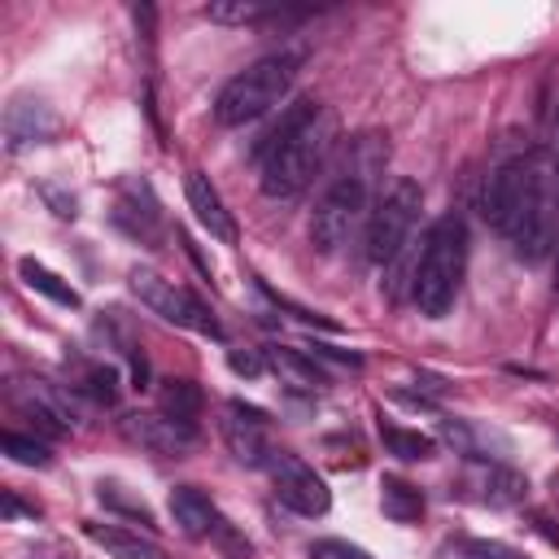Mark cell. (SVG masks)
<instances>
[{
  "label": "cell",
  "instance_id": "ba28073f",
  "mask_svg": "<svg viewBox=\"0 0 559 559\" xmlns=\"http://www.w3.org/2000/svg\"><path fill=\"white\" fill-rule=\"evenodd\" d=\"M266 472H271L275 498H280L288 511H297V515H328L332 489H328V480H323L306 459H297V454H288V450H271Z\"/></svg>",
  "mask_w": 559,
  "mask_h": 559
},
{
  "label": "cell",
  "instance_id": "ac0fdd59",
  "mask_svg": "<svg viewBox=\"0 0 559 559\" xmlns=\"http://www.w3.org/2000/svg\"><path fill=\"white\" fill-rule=\"evenodd\" d=\"M17 275L26 280V288L44 293V297H48V301H57V306H70V310H74V306L83 301V297H79V288H70L57 271H48V266H44V262H35V258H22V262H17Z\"/></svg>",
  "mask_w": 559,
  "mask_h": 559
},
{
  "label": "cell",
  "instance_id": "2e32d148",
  "mask_svg": "<svg viewBox=\"0 0 559 559\" xmlns=\"http://www.w3.org/2000/svg\"><path fill=\"white\" fill-rule=\"evenodd\" d=\"M380 507L393 524H415L424 515V489L402 480V476H384L380 480Z\"/></svg>",
  "mask_w": 559,
  "mask_h": 559
},
{
  "label": "cell",
  "instance_id": "3957f363",
  "mask_svg": "<svg viewBox=\"0 0 559 559\" xmlns=\"http://www.w3.org/2000/svg\"><path fill=\"white\" fill-rule=\"evenodd\" d=\"M384 157H389V144L380 135H362L358 140V162L345 166L328 183V192L319 197V205L310 214V245L319 253H336L354 236V227L367 214V188H371L367 179H371L376 166H384Z\"/></svg>",
  "mask_w": 559,
  "mask_h": 559
},
{
  "label": "cell",
  "instance_id": "7a4b0ae2",
  "mask_svg": "<svg viewBox=\"0 0 559 559\" xmlns=\"http://www.w3.org/2000/svg\"><path fill=\"white\" fill-rule=\"evenodd\" d=\"M328 144H332V118L310 96L293 100L280 114V122H271L262 131V140L253 144L262 192L266 197H297L314 179Z\"/></svg>",
  "mask_w": 559,
  "mask_h": 559
},
{
  "label": "cell",
  "instance_id": "603a6c76",
  "mask_svg": "<svg viewBox=\"0 0 559 559\" xmlns=\"http://www.w3.org/2000/svg\"><path fill=\"white\" fill-rule=\"evenodd\" d=\"M441 559H524V555L493 537H454L441 546Z\"/></svg>",
  "mask_w": 559,
  "mask_h": 559
},
{
  "label": "cell",
  "instance_id": "9c48e42d",
  "mask_svg": "<svg viewBox=\"0 0 559 559\" xmlns=\"http://www.w3.org/2000/svg\"><path fill=\"white\" fill-rule=\"evenodd\" d=\"M223 441L227 450L249 463V467H266L271 459V445H266V415L258 406H245V402H227L223 411Z\"/></svg>",
  "mask_w": 559,
  "mask_h": 559
},
{
  "label": "cell",
  "instance_id": "277c9868",
  "mask_svg": "<svg viewBox=\"0 0 559 559\" xmlns=\"http://www.w3.org/2000/svg\"><path fill=\"white\" fill-rule=\"evenodd\" d=\"M463 266H467V227L459 214H441L424 231V249H419L415 280H411V297L424 319L450 314L459 284H463Z\"/></svg>",
  "mask_w": 559,
  "mask_h": 559
},
{
  "label": "cell",
  "instance_id": "e0dca14e",
  "mask_svg": "<svg viewBox=\"0 0 559 559\" xmlns=\"http://www.w3.org/2000/svg\"><path fill=\"white\" fill-rule=\"evenodd\" d=\"M524 498H528V476H520L515 467L493 463L480 476V502H489V507H520Z\"/></svg>",
  "mask_w": 559,
  "mask_h": 559
},
{
  "label": "cell",
  "instance_id": "d4e9b609",
  "mask_svg": "<svg viewBox=\"0 0 559 559\" xmlns=\"http://www.w3.org/2000/svg\"><path fill=\"white\" fill-rule=\"evenodd\" d=\"M310 559H371V555L345 537H319V542H310Z\"/></svg>",
  "mask_w": 559,
  "mask_h": 559
},
{
  "label": "cell",
  "instance_id": "6da1fadb",
  "mask_svg": "<svg viewBox=\"0 0 559 559\" xmlns=\"http://www.w3.org/2000/svg\"><path fill=\"white\" fill-rule=\"evenodd\" d=\"M480 214L524 262H542L555 245V201L533 157H511L485 179Z\"/></svg>",
  "mask_w": 559,
  "mask_h": 559
},
{
  "label": "cell",
  "instance_id": "30bf717a",
  "mask_svg": "<svg viewBox=\"0 0 559 559\" xmlns=\"http://www.w3.org/2000/svg\"><path fill=\"white\" fill-rule=\"evenodd\" d=\"M52 135H57V114H52V105H44V100H35V96H13V100H9V109H4V140H9V153L48 144Z\"/></svg>",
  "mask_w": 559,
  "mask_h": 559
},
{
  "label": "cell",
  "instance_id": "7402d4cb",
  "mask_svg": "<svg viewBox=\"0 0 559 559\" xmlns=\"http://www.w3.org/2000/svg\"><path fill=\"white\" fill-rule=\"evenodd\" d=\"M96 498H100L109 511H118V515H131V520H140L144 528H157V520H153L148 502H144L140 493H127V485H118V480H100V485H96Z\"/></svg>",
  "mask_w": 559,
  "mask_h": 559
},
{
  "label": "cell",
  "instance_id": "7c38bea8",
  "mask_svg": "<svg viewBox=\"0 0 559 559\" xmlns=\"http://www.w3.org/2000/svg\"><path fill=\"white\" fill-rule=\"evenodd\" d=\"M122 432L153 454H183L197 441V424H179L170 415H127Z\"/></svg>",
  "mask_w": 559,
  "mask_h": 559
},
{
  "label": "cell",
  "instance_id": "ffe728a7",
  "mask_svg": "<svg viewBox=\"0 0 559 559\" xmlns=\"http://www.w3.org/2000/svg\"><path fill=\"white\" fill-rule=\"evenodd\" d=\"M380 441H384V450L397 454L402 463L432 459V450H437L432 437H424V432H415V428H397V424H389V419H380Z\"/></svg>",
  "mask_w": 559,
  "mask_h": 559
},
{
  "label": "cell",
  "instance_id": "44dd1931",
  "mask_svg": "<svg viewBox=\"0 0 559 559\" xmlns=\"http://www.w3.org/2000/svg\"><path fill=\"white\" fill-rule=\"evenodd\" d=\"M157 402H162V415H170L179 424H192L201 415V389L192 380H166Z\"/></svg>",
  "mask_w": 559,
  "mask_h": 559
},
{
  "label": "cell",
  "instance_id": "9a60e30c",
  "mask_svg": "<svg viewBox=\"0 0 559 559\" xmlns=\"http://www.w3.org/2000/svg\"><path fill=\"white\" fill-rule=\"evenodd\" d=\"M22 402H31V406L48 411V415H52L57 424H66V428H74V424L83 419V406H79L74 389H61V384H52V380H31Z\"/></svg>",
  "mask_w": 559,
  "mask_h": 559
},
{
  "label": "cell",
  "instance_id": "4316f807",
  "mask_svg": "<svg viewBox=\"0 0 559 559\" xmlns=\"http://www.w3.org/2000/svg\"><path fill=\"white\" fill-rule=\"evenodd\" d=\"M227 362H231V371H236V376H258V371L266 367V354H253V349H231V354H227Z\"/></svg>",
  "mask_w": 559,
  "mask_h": 559
},
{
  "label": "cell",
  "instance_id": "52a82bcc",
  "mask_svg": "<svg viewBox=\"0 0 559 559\" xmlns=\"http://www.w3.org/2000/svg\"><path fill=\"white\" fill-rule=\"evenodd\" d=\"M131 293L153 310V314H162L166 323H175V328H188V332H201V336H223V328H218V319L183 288V284H175V280H166V275H157V271H148V266H135L131 271Z\"/></svg>",
  "mask_w": 559,
  "mask_h": 559
},
{
  "label": "cell",
  "instance_id": "484cf974",
  "mask_svg": "<svg viewBox=\"0 0 559 559\" xmlns=\"http://www.w3.org/2000/svg\"><path fill=\"white\" fill-rule=\"evenodd\" d=\"M83 389L96 397V402H114L118 397V371H109V367H87V376H83Z\"/></svg>",
  "mask_w": 559,
  "mask_h": 559
},
{
  "label": "cell",
  "instance_id": "5b68a950",
  "mask_svg": "<svg viewBox=\"0 0 559 559\" xmlns=\"http://www.w3.org/2000/svg\"><path fill=\"white\" fill-rule=\"evenodd\" d=\"M301 70V52H271V57H258L253 66H245L240 74H231L218 96H214V122L218 127H245L253 118H262L266 109H275L293 79Z\"/></svg>",
  "mask_w": 559,
  "mask_h": 559
},
{
  "label": "cell",
  "instance_id": "f1b7e54d",
  "mask_svg": "<svg viewBox=\"0 0 559 559\" xmlns=\"http://www.w3.org/2000/svg\"><path fill=\"white\" fill-rule=\"evenodd\" d=\"M550 183H555V201H559V114L550 127Z\"/></svg>",
  "mask_w": 559,
  "mask_h": 559
},
{
  "label": "cell",
  "instance_id": "d6986e66",
  "mask_svg": "<svg viewBox=\"0 0 559 559\" xmlns=\"http://www.w3.org/2000/svg\"><path fill=\"white\" fill-rule=\"evenodd\" d=\"M266 362L275 367V371H284L293 384H301V389H319V384H328V376L319 371V362L310 358V354H301V349H284V345H271L266 349Z\"/></svg>",
  "mask_w": 559,
  "mask_h": 559
},
{
  "label": "cell",
  "instance_id": "83f0119b",
  "mask_svg": "<svg viewBox=\"0 0 559 559\" xmlns=\"http://www.w3.org/2000/svg\"><path fill=\"white\" fill-rule=\"evenodd\" d=\"M44 197L52 201V210H57L61 218H74V214H79V210H74V197H61V192H57L52 183H44Z\"/></svg>",
  "mask_w": 559,
  "mask_h": 559
},
{
  "label": "cell",
  "instance_id": "5bb4252c",
  "mask_svg": "<svg viewBox=\"0 0 559 559\" xmlns=\"http://www.w3.org/2000/svg\"><path fill=\"white\" fill-rule=\"evenodd\" d=\"M83 533H87L109 559H166V550H162L153 537H140V533L118 528V524H96V520H87Z\"/></svg>",
  "mask_w": 559,
  "mask_h": 559
},
{
  "label": "cell",
  "instance_id": "8992f818",
  "mask_svg": "<svg viewBox=\"0 0 559 559\" xmlns=\"http://www.w3.org/2000/svg\"><path fill=\"white\" fill-rule=\"evenodd\" d=\"M419 205H424V192L415 179H393V188L376 201L371 218H367V236H362V258L367 262H393L419 218Z\"/></svg>",
  "mask_w": 559,
  "mask_h": 559
},
{
  "label": "cell",
  "instance_id": "4fadbf2b",
  "mask_svg": "<svg viewBox=\"0 0 559 559\" xmlns=\"http://www.w3.org/2000/svg\"><path fill=\"white\" fill-rule=\"evenodd\" d=\"M170 520L183 537H210L218 533L227 520L218 515V507L210 502V493H201L197 485H175L170 489Z\"/></svg>",
  "mask_w": 559,
  "mask_h": 559
},
{
  "label": "cell",
  "instance_id": "cb8c5ba5",
  "mask_svg": "<svg viewBox=\"0 0 559 559\" xmlns=\"http://www.w3.org/2000/svg\"><path fill=\"white\" fill-rule=\"evenodd\" d=\"M0 445H4V454H9L13 463H22V467H48V459H52L44 441H35V437H22V432H13V428L0 437Z\"/></svg>",
  "mask_w": 559,
  "mask_h": 559
},
{
  "label": "cell",
  "instance_id": "8fae6325",
  "mask_svg": "<svg viewBox=\"0 0 559 559\" xmlns=\"http://www.w3.org/2000/svg\"><path fill=\"white\" fill-rule=\"evenodd\" d=\"M183 197H188V210L197 214V223L214 236V240H223V245H236V218H231V210L223 205V197H218V188L210 183V175H201V170H188L183 175Z\"/></svg>",
  "mask_w": 559,
  "mask_h": 559
}]
</instances>
